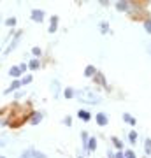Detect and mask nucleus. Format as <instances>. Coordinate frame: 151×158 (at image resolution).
I'll return each mask as SVG.
<instances>
[{
  "mask_svg": "<svg viewBox=\"0 0 151 158\" xmlns=\"http://www.w3.org/2000/svg\"><path fill=\"white\" fill-rule=\"evenodd\" d=\"M76 97H77L81 102H84V104H100V97L97 93H93L90 88L77 90V92H76Z\"/></svg>",
  "mask_w": 151,
  "mask_h": 158,
  "instance_id": "obj_1",
  "label": "nucleus"
},
{
  "mask_svg": "<svg viewBox=\"0 0 151 158\" xmlns=\"http://www.w3.org/2000/svg\"><path fill=\"white\" fill-rule=\"evenodd\" d=\"M95 74H97V70H95L93 65H88L86 69H84V76H86V77H92V76H95Z\"/></svg>",
  "mask_w": 151,
  "mask_h": 158,
  "instance_id": "obj_10",
  "label": "nucleus"
},
{
  "mask_svg": "<svg viewBox=\"0 0 151 158\" xmlns=\"http://www.w3.org/2000/svg\"><path fill=\"white\" fill-rule=\"evenodd\" d=\"M34 158H46V155L41 153V151H35V153H34Z\"/></svg>",
  "mask_w": 151,
  "mask_h": 158,
  "instance_id": "obj_27",
  "label": "nucleus"
},
{
  "mask_svg": "<svg viewBox=\"0 0 151 158\" xmlns=\"http://www.w3.org/2000/svg\"><path fill=\"white\" fill-rule=\"evenodd\" d=\"M148 53H149V55H151V44H149V46H148Z\"/></svg>",
  "mask_w": 151,
  "mask_h": 158,
  "instance_id": "obj_33",
  "label": "nucleus"
},
{
  "mask_svg": "<svg viewBox=\"0 0 151 158\" xmlns=\"http://www.w3.org/2000/svg\"><path fill=\"white\" fill-rule=\"evenodd\" d=\"M20 39H21V32H18L14 35V39H13V42H11V46H9L7 49H5V53H11L13 49H16V46H18V42H20Z\"/></svg>",
  "mask_w": 151,
  "mask_h": 158,
  "instance_id": "obj_3",
  "label": "nucleus"
},
{
  "mask_svg": "<svg viewBox=\"0 0 151 158\" xmlns=\"http://www.w3.org/2000/svg\"><path fill=\"white\" fill-rule=\"evenodd\" d=\"M56 27H58V16H53V18H51V23H49V32L51 34L56 32Z\"/></svg>",
  "mask_w": 151,
  "mask_h": 158,
  "instance_id": "obj_5",
  "label": "nucleus"
},
{
  "mask_svg": "<svg viewBox=\"0 0 151 158\" xmlns=\"http://www.w3.org/2000/svg\"><path fill=\"white\" fill-rule=\"evenodd\" d=\"M114 158H125V155H123V153H118V155H116Z\"/></svg>",
  "mask_w": 151,
  "mask_h": 158,
  "instance_id": "obj_31",
  "label": "nucleus"
},
{
  "mask_svg": "<svg viewBox=\"0 0 151 158\" xmlns=\"http://www.w3.org/2000/svg\"><path fill=\"white\" fill-rule=\"evenodd\" d=\"M30 81H32V76H25V77H23V81H21V84H28Z\"/></svg>",
  "mask_w": 151,
  "mask_h": 158,
  "instance_id": "obj_26",
  "label": "nucleus"
},
{
  "mask_svg": "<svg viewBox=\"0 0 151 158\" xmlns=\"http://www.w3.org/2000/svg\"><path fill=\"white\" fill-rule=\"evenodd\" d=\"M30 69H32V70H34V69H39V62H37V60H32V62H30Z\"/></svg>",
  "mask_w": 151,
  "mask_h": 158,
  "instance_id": "obj_25",
  "label": "nucleus"
},
{
  "mask_svg": "<svg viewBox=\"0 0 151 158\" xmlns=\"http://www.w3.org/2000/svg\"><path fill=\"white\" fill-rule=\"evenodd\" d=\"M72 97H76V92L72 88H67L65 90V99H72Z\"/></svg>",
  "mask_w": 151,
  "mask_h": 158,
  "instance_id": "obj_16",
  "label": "nucleus"
},
{
  "mask_svg": "<svg viewBox=\"0 0 151 158\" xmlns=\"http://www.w3.org/2000/svg\"><path fill=\"white\" fill-rule=\"evenodd\" d=\"M123 120H125L127 123H130V125H135V120H134L130 114H123Z\"/></svg>",
  "mask_w": 151,
  "mask_h": 158,
  "instance_id": "obj_17",
  "label": "nucleus"
},
{
  "mask_svg": "<svg viewBox=\"0 0 151 158\" xmlns=\"http://www.w3.org/2000/svg\"><path fill=\"white\" fill-rule=\"evenodd\" d=\"M32 53H34L35 56H39V55H41V49H39V48H34V49H32Z\"/></svg>",
  "mask_w": 151,
  "mask_h": 158,
  "instance_id": "obj_28",
  "label": "nucleus"
},
{
  "mask_svg": "<svg viewBox=\"0 0 151 158\" xmlns=\"http://www.w3.org/2000/svg\"><path fill=\"white\" fill-rule=\"evenodd\" d=\"M0 146H5V141H2V139H0Z\"/></svg>",
  "mask_w": 151,
  "mask_h": 158,
  "instance_id": "obj_32",
  "label": "nucleus"
},
{
  "mask_svg": "<svg viewBox=\"0 0 151 158\" xmlns=\"http://www.w3.org/2000/svg\"><path fill=\"white\" fill-rule=\"evenodd\" d=\"M77 114H79V118L83 120V121H90V118H92V114H90V113H86V111H79Z\"/></svg>",
  "mask_w": 151,
  "mask_h": 158,
  "instance_id": "obj_13",
  "label": "nucleus"
},
{
  "mask_svg": "<svg viewBox=\"0 0 151 158\" xmlns=\"http://www.w3.org/2000/svg\"><path fill=\"white\" fill-rule=\"evenodd\" d=\"M125 158H137V156L132 149H128V151H125Z\"/></svg>",
  "mask_w": 151,
  "mask_h": 158,
  "instance_id": "obj_23",
  "label": "nucleus"
},
{
  "mask_svg": "<svg viewBox=\"0 0 151 158\" xmlns=\"http://www.w3.org/2000/svg\"><path fill=\"white\" fill-rule=\"evenodd\" d=\"M107 114H104V113H100V114H97V123L100 125V127H104V125H107Z\"/></svg>",
  "mask_w": 151,
  "mask_h": 158,
  "instance_id": "obj_4",
  "label": "nucleus"
},
{
  "mask_svg": "<svg viewBox=\"0 0 151 158\" xmlns=\"http://www.w3.org/2000/svg\"><path fill=\"white\" fill-rule=\"evenodd\" d=\"M34 153H35L34 149H27V151H23L21 155H20V158H34Z\"/></svg>",
  "mask_w": 151,
  "mask_h": 158,
  "instance_id": "obj_14",
  "label": "nucleus"
},
{
  "mask_svg": "<svg viewBox=\"0 0 151 158\" xmlns=\"http://www.w3.org/2000/svg\"><path fill=\"white\" fill-rule=\"evenodd\" d=\"M5 25H7V27H14V25H16V18H9L7 21H5Z\"/></svg>",
  "mask_w": 151,
  "mask_h": 158,
  "instance_id": "obj_24",
  "label": "nucleus"
},
{
  "mask_svg": "<svg viewBox=\"0 0 151 158\" xmlns=\"http://www.w3.org/2000/svg\"><path fill=\"white\" fill-rule=\"evenodd\" d=\"M113 142H114V146L118 148V149H121V148H123V142L118 139V137H114V139H113Z\"/></svg>",
  "mask_w": 151,
  "mask_h": 158,
  "instance_id": "obj_19",
  "label": "nucleus"
},
{
  "mask_svg": "<svg viewBox=\"0 0 151 158\" xmlns=\"http://www.w3.org/2000/svg\"><path fill=\"white\" fill-rule=\"evenodd\" d=\"M70 121H72V120H70V116H67V118L63 120V123H65V125H70Z\"/></svg>",
  "mask_w": 151,
  "mask_h": 158,
  "instance_id": "obj_29",
  "label": "nucleus"
},
{
  "mask_svg": "<svg viewBox=\"0 0 151 158\" xmlns=\"http://www.w3.org/2000/svg\"><path fill=\"white\" fill-rule=\"evenodd\" d=\"M58 88H60V83L56 79L51 81V92H53V97H58Z\"/></svg>",
  "mask_w": 151,
  "mask_h": 158,
  "instance_id": "obj_8",
  "label": "nucleus"
},
{
  "mask_svg": "<svg viewBox=\"0 0 151 158\" xmlns=\"http://www.w3.org/2000/svg\"><path fill=\"white\" fill-rule=\"evenodd\" d=\"M144 28H146L148 34H151V20H146V21H144Z\"/></svg>",
  "mask_w": 151,
  "mask_h": 158,
  "instance_id": "obj_21",
  "label": "nucleus"
},
{
  "mask_svg": "<svg viewBox=\"0 0 151 158\" xmlns=\"http://www.w3.org/2000/svg\"><path fill=\"white\" fill-rule=\"evenodd\" d=\"M41 120H42V113H34L32 118H30V123H32V125H37V123H41Z\"/></svg>",
  "mask_w": 151,
  "mask_h": 158,
  "instance_id": "obj_6",
  "label": "nucleus"
},
{
  "mask_svg": "<svg viewBox=\"0 0 151 158\" xmlns=\"http://www.w3.org/2000/svg\"><path fill=\"white\" fill-rule=\"evenodd\" d=\"M32 20L37 21V23H41L44 20V13L41 11V9H34V11H32Z\"/></svg>",
  "mask_w": 151,
  "mask_h": 158,
  "instance_id": "obj_2",
  "label": "nucleus"
},
{
  "mask_svg": "<svg viewBox=\"0 0 151 158\" xmlns=\"http://www.w3.org/2000/svg\"><path fill=\"white\" fill-rule=\"evenodd\" d=\"M144 153L151 155V139H146V142H144Z\"/></svg>",
  "mask_w": 151,
  "mask_h": 158,
  "instance_id": "obj_15",
  "label": "nucleus"
},
{
  "mask_svg": "<svg viewBox=\"0 0 151 158\" xmlns=\"http://www.w3.org/2000/svg\"><path fill=\"white\" fill-rule=\"evenodd\" d=\"M0 158H5V156H2V155H0Z\"/></svg>",
  "mask_w": 151,
  "mask_h": 158,
  "instance_id": "obj_34",
  "label": "nucleus"
},
{
  "mask_svg": "<svg viewBox=\"0 0 151 158\" xmlns=\"http://www.w3.org/2000/svg\"><path fill=\"white\" fill-rule=\"evenodd\" d=\"M95 81H97V83H100V84H106V79L102 77L100 74H95Z\"/></svg>",
  "mask_w": 151,
  "mask_h": 158,
  "instance_id": "obj_22",
  "label": "nucleus"
},
{
  "mask_svg": "<svg viewBox=\"0 0 151 158\" xmlns=\"http://www.w3.org/2000/svg\"><path fill=\"white\" fill-rule=\"evenodd\" d=\"M20 86H21V81H14V83L11 84V88H7V90H5V93H11V92H14V90H18Z\"/></svg>",
  "mask_w": 151,
  "mask_h": 158,
  "instance_id": "obj_12",
  "label": "nucleus"
},
{
  "mask_svg": "<svg viewBox=\"0 0 151 158\" xmlns=\"http://www.w3.org/2000/svg\"><path fill=\"white\" fill-rule=\"evenodd\" d=\"M100 30H102V34H107V30H109V25L106 21H102L100 23Z\"/></svg>",
  "mask_w": 151,
  "mask_h": 158,
  "instance_id": "obj_20",
  "label": "nucleus"
},
{
  "mask_svg": "<svg viewBox=\"0 0 151 158\" xmlns=\"http://www.w3.org/2000/svg\"><path fill=\"white\" fill-rule=\"evenodd\" d=\"M20 74H21V70H20V67H18V65L11 67V70H9V76H11V77H20Z\"/></svg>",
  "mask_w": 151,
  "mask_h": 158,
  "instance_id": "obj_9",
  "label": "nucleus"
},
{
  "mask_svg": "<svg viewBox=\"0 0 151 158\" xmlns=\"http://www.w3.org/2000/svg\"><path fill=\"white\" fill-rule=\"evenodd\" d=\"M116 9H118V11H127V9H128V2H125V0L116 2Z\"/></svg>",
  "mask_w": 151,
  "mask_h": 158,
  "instance_id": "obj_11",
  "label": "nucleus"
},
{
  "mask_svg": "<svg viewBox=\"0 0 151 158\" xmlns=\"http://www.w3.org/2000/svg\"><path fill=\"white\" fill-rule=\"evenodd\" d=\"M20 70H21V72H25V70H27V65H25V63H21V65H20Z\"/></svg>",
  "mask_w": 151,
  "mask_h": 158,
  "instance_id": "obj_30",
  "label": "nucleus"
},
{
  "mask_svg": "<svg viewBox=\"0 0 151 158\" xmlns=\"http://www.w3.org/2000/svg\"><path fill=\"white\" fill-rule=\"evenodd\" d=\"M128 139H130V142H132V144H134V142L137 141V134L134 132V130H132V132L128 134Z\"/></svg>",
  "mask_w": 151,
  "mask_h": 158,
  "instance_id": "obj_18",
  "label": "nucleus"
},
{
  "mask_svg": "<svg viewBox=\"0 0 151 158\" xmlns=\"http://www.w3.org/2000/svg\"><path fill=\"white\" fill-rule=\"evenodd\" d=\"M95 148H97V139L95 137H90V141L86 142V146H84V149H90V151H93Z\"/></svg>",
  "mask_w": 151,
  "mask_h": 158,
  "instance_id": "obj_7",
  "label": "nucleus"
}]
</instances>
